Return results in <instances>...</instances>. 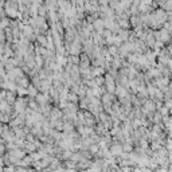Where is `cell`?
Masks as SVG:
<instances>
[{"label": "cell", "mask_w": 172, "mask_h": 172, "mask_svg": "<svg viewBox=\"0 0 172 172\" xmlns=\"http://www.w3.org/2000/svg\"><path fill=\"white\" fill-rule=\"evenodd\" d=\"M113 153L114 155L121 153V147H114V148H113Z\"/></svg>", "instance_id": "1"}]
</instances>
